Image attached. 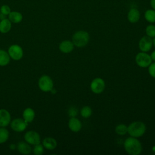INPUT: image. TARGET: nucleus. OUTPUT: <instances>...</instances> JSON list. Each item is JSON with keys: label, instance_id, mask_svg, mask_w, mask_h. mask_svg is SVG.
Returning a JSON list of instances; mask_svg holds the SVG:
<instances>
[{"label": "nucleus", "instance_id": "1", "mask_svg": "<svg viewBox=\"0 0 155 155\" xmlns=\"http://www.w3.org/2000/svg\"><path fill=\"white\" fill-rule=\"evenodd\" d=\"M124 148L127 153L130 155H138L142 150L141 143L136 137H130L124 142Z\"/></svg>", "mask_w": 155, "mask_h": 155}, {"label": "nucleus", "instance_id": "2", "mask_svg": "<svg viewBox=\"0 0 155 155\" xmlns=\"http://www.w3.org/2000/svg\"><path fill=\"white\" fill-rule=\"evenodd\" d=\"M146 131V126L141 121H135L130 124L128 127V133L134 137H139L143 135Z\"/></svg>", "mask_w": 155, "mask_h": 155}, {"label": "nucleus", "instance_id": "3", "mask_svg": "<svg viewBox=\"0 0 155 155\" xmlns=\"http://www.w3.org/2000/svg\"><path fill=\"white\" fill-rule=\"evenodd\" d=\"M90 40L89 34L84 30L76 31L72 37V42L74 45L78 47L85 46Z\"/></svg>", "mask_w": 155, "mask_h": 155}, {"label": "nucleus", "instance_id": "4", "mask_svg": "<svg viewBox=\"0 0 155 155\" xmlns=\"http://www.w3.org/2000/svg\"><path fill=\"white\" fill-rule=\"evenodd\" d=\"M135 60L137 65L142 68L148 67L152 62L151 56L146 53V52L143 51L137 54L135 58Z\"/></svg>", "mask_w": 155, "mask_h": 155}, {"label": "nucleus", "instance_id": "5", "mask_svg": "<svg viewBox=\"0 0 155 155\" xmlns=\"http://www.w3.org/2000/svg\"><path fill=\"white\" fill-rule=\"evenodd\" d=\"M40 89L43 91H51L53 88V82L52 79L48 76L44 75L40 78L38 82Z\"/></svg>", "mask_w": 155, "mask_h": 155}, {"label": "nucleus", "instance_id": "6", "mask_svg": "<svg viewBox=\"0 0 155 155\" xmlns=\"http://www.w3.org/2000/svg\"><path fill=\"white\" fill-rule=\"evenodd\" d=\"M105 84L104 81L100 78L94 79L90 84V88L91 91L95 94L101 93L105 89Z\"/></svg>", "mask_w": 155, "mask_h": 155}, {"label": "nucleus", "instance_id": "7", "mask_svg": "<svg viewBox=\"0 0 155 155\" xmlns=\"http://www.w3.org/2000/svg\"><path fill=\"white\" fill-rule=\"evenodd\" d=\"M8 53L11 58L14 60H19L23 56L22 48L18 45H13L10 46L8 50Z\"/></svg>", "mask_w": 155, "mask_h": 155}, {"label": "nucleus", "instance_id": "8", "mask_svg": "<svg viewBox=\"0 0 155 155\" xmlns=\"http://www.w3.org/2000/svg\"><path fill=\"white\" fill-rule=\"evenodd\" d=\"M153 46V40L152 39L148 36H143L139 41V47L140 50L143 52H147L151 50Z\"/></svg>", "mask_w": 155, "mask_h": 155}, {"label": "nucleus", "instance_id": "9", "mask_svg": "<svg viewBox=\"0 0 155 155\" xmlns=\"http://www.w3.org/2000/svg\"><path fill=\"white\" fill-rule=\"evenodd\" d=\"M25 140L31 145H36L40 143V136L39 134L33 130L27 131L24 136Z\"/></svg>", "mask_w": 155, "mask_h": 155}, {"label": "nucleus", "instance_id": "10", "mask_svg": "<svg viewBox=\"0 0 155 155\" xmlns=\"http://www.w3.org/2000/svg\"><path fill=\"white\" fill-rule=\"evenodd\" d=\"M28 123L22 119H15L11 123L12 128L16 132H21L24 131L27 126Z\"/></svg>", "mask_w": 155, "mask_h": 155}, {"label": "nucleus", "instance_id": "11", "mask_svg": "<svg viewBox=\"0 0 155 155\" xmlns=\"http://www.w3.org/2000/svg\"><path fill=\"white\" fill-rule=\"evenodd\" d=\"M11 120L9 112L5 109L0 110V126L5 127L7 126Z\"/></svg>", "mask_w": 155, "mask_h": 155}, {"label": "nucleus", "instance_id": "12", "mask_svg": "<svg viewBox=\"0 0 155 155\" xmlns=\"http://www.w3.org/2000/svg\"><path fill=\"white\" fill-rule=\"evenodd\" d=\"M68 127L73 132H78L81 130L82 124L80 120L75 117H72L68 121Z\"/></svg>", "mask_w": 155, "mask_h": 155}, {"label": "nucleus", "instance_id": "13", "mask_svg": "<svg viewBox=\"0 0 155 155\" xmlns=\"http://www.w3.org/2000/svg\"><path fill=\"white\" fill-rule=\"evenodd\" d=\"M59 50L61 51L64 53H68L73 51L74 48V44L73 42L68 40H65L61 42L59 44Z\"/></svg>", "mask_w": 155, "mask_h": 155}, {"label": "nucleus", "instance_id": "14", "mask_svg": "<svg viewBox=\"0 0 155 155\" xmlns=\"http://www.w3.org/2000/svg\"><path fill=\"white\" fill-rule=\"evenodd\" d=\"M128 20L131 23L137 22L140 18L139 11L134 8H132L130 10L127 15Z\"/></svg>", "mask_w": 155, "mask_h": 155}, {"label": "nucleus", "instance_id": "15", "mask_svg": "<svg viewBox=\"0 0 155 155\" xmlns=\"http://www.w3.org/2000/svg\"><path fill=\"white\" fill-rule=\"evenodd\" d=\"M35 113L34 110L31 108H27L23 111L22 116L25 122L27 123L31 122L35 118Z\"/></svg>", "mask_w": 155, "mask_h": 155}, {"label": "nucleus", "instance_id": "16", "mask_svg": "<svg viewBox=\"0 0 155 155\" xmlns=\"http://www.w3.org/2000/svg\"><path fill=\"white\" fill-rule=\"evenodd\" d=\"M12 27V22L8 19H3L0 22V32L5 33L8 32Z\"/></svg>", "mask_w": 155, "mask_h": 155}, {"label": "nucleus", "instance_id": "17", "mask_svg": "<svg viewBox=\"0 0 155 155\" xmlns=\"http://www.w3.org/2000/svg\"><path fill=\"white\" fill-rule=\"evenodd\" d=\"M17 149L19 153L23 154H28L31 151L30 146L24 142H19L17 145Z\"/></svg>", "mask_w": 155, "mask_h": 155}, {"label": "nucleus", "instance_id": "18", "mask_svg": "<svg viewBox=\"0 0 155 155\" xmlns=\"http://www.w3.org/2000/svg\"><path fill=\"white\" fill-rule=\"evenodd\" d=\"M42 143L45 148L50 150L54 149L57 146L56 140L52 137H46L44 139Z\"/></svg>", "mask_w": 155, "mask_h": 155}, {"label": "nucleus", "instance_id": "19", "mask_svg": "<svg viewBox=\"0 0 155 155\" xmlns=\"http://www.w3.org/2000/svg\"><path fill=\"white\" fill-rule=\"evenodd\" d=\"M8 19L11 22L19 23L22 19V15L18 12H11L8 15Z\"/></svg>", "mask_w": 155, "mask_h": 155}, {"label": "nucleus", "instance_id": "20", "mask_svg": "<svg viewBox=\"0 0 155 155\" xmlns=\"http://www.w3.org/2000/svg\"><path fill=\"white\" fill-rule=\"evenodd\" d=\"M10 62V56L5 51L0 50V65L5 66Z\"/></svg>", "mask_w": 155, "mask_h": 155}, {"label": "nucleus", "instance_id": "21", "mask_svg": "<svg viewBox=\"0 0 155 155\" xmlns=\"http://www.w3.org/2000/svg\"><path fill=\"white\" fill-rule=\"evenodd\" d=\"M145 19L151 23L155 22V10L150 9L145 12Z\"/></svg>", "mask_w": 155, "mask_h": 155}, {"label": "nucleus", "instance_id": "22", "mask_svg": "<svg viewBox=\"0 0 155 155\" xmlns=\"http://www.w3.org/2000/svg\"><path fill=\"white\" fill-rule=\"evenodd\" d=\"M9 133L5 128H0V143L6 142L8 138Z\"/></svg>", "mask_w": 155, "mask_h": 155}, {"label": "nucleus", "instance_id": "23", "mask_svg": "<svg viewBox=\"0 0 155 155\" xmlns=\"http://www.w3.org/2000/svg\"><path fill=\"white\" fill-rule=\"evenodd\" d=\"M115 131L119 135H124L128 133V127L124 124H119L116 126Z\"/></svg>", "mask_w": 155, "mask_h": 155}, {"label": "nucleus", "instance_id": "24", "mask_svg": "<svg viewBox=\"0 0 155 155\" xmlns=\"http://www.w3.org/2000/svg\"><path fill=\"white\" fill-rule=\"evenodd\" d=\"M92 113L91 108L88 106H84L81 110V114L84 118H88L91 116Z\"/></svg>", "mask_w": 155, "mask_h": 155}, {"label": "nucleus", "instance_id": "25", "mask_svg": "<svg viewBox=\"0 0 155 155\" xmlns=\"http://www.w3.org/2000/svg\"><path fill=\"white\" fill-rule=\"evenodd\" d=\"M146 34L150 38L155 37V25H149L146 28Z\"/></svg>", "mask_w": 155, "mask_h": 155}, {"label": "nucleus", "instance_id": "26", "mask_svg": "<svg viewBox=\"0 0 155 155\" xmlns=\"http://www.w3.org/2000/svg\"><path fill=\"white\" fill-rule=\"evenodd\" d=\"M44 152V147L43 145H42L40 143L35 145L34 148H33V153L35 155H41Z\"/></svg>", "mask_w": 155, "mask_h": 155}, {"label": "nucleus", "instance_id": "27", "mask_svg": "<svg viewBox=\"0 0 155 155\" xmlns=\"http://www.w3.org/2000/svg\"><path fill=\"white\" fill-rule=\"evenodd\" d=\"M0 12L2 14L6 16V15H8L9 13L11 12V9L8 5H3L1 6L0 8Z\"/></svg>", "mask_w": 155, "mask_h": 155}, {"label": "nucleus", "instance_id": "28", "mask_svg": "<svg viewBox=\"0 0 155 155\" xmlns=\"http://www.w3.org/2000/svg\"><path fill=\"white\" fill-rule=\"evenodd\" d=\"M78 109L74 107H71L69 108L68 110V115L70 116V117H76L78 114Z\"/></svg>", "mask_w": 155, "mask_h": 155}, {"label": "nucleus", "instance_id": "29", "mask_svg": "<svg viewBox=\"0 0 155 155\" xmlns=\"http://www.w3.org/2000/svg\"><path fill=\"white\" fill-rule=\"evenodd\" d=\"M148 72L151 77L155 78V62L151 63L148 66Z\"/></svg>", "mask_w": 155, "mask_h": 155}, {"label": "nucleus", "instance_id": "30", "mask_svg": "<svg viewBox=\"0 0 155 155\" xmlns=\"http://www.w3.org/2000/svg\"><path fill=\"white\" fill-rule=\"evenodd\" d=\"M150 4L151 7L153 8V10H155V0H151Z\"/></svg>", "mask_w": 155, "mask_h": 155}, {"label": "nucleus", "instance_id": "31", "mask_svg": "<svg viewBox=\"0 0 155 155\" xmlns=\"http://www.w3.org/2000/svg\"><path fill=\"white\" fill-rule=\"evenodd\" d=\"M150 56H151V59H152L153 61H155V50L152 52V53L151 54Z\"/></svg>", "mask_w": 155, "mask_h": 155}, {"label": "nucleus", "instance_id": "32", "mask_svg": "<svg viewBox=\"0 0 155 155\" xmlns=\"http://www.w3.org/2000/svg\"><path fill=\"white\" fill-rule=\"evenodd\" d=\"M153 44L155 46V37L154 38V39H153Z\"/></svg>", "mask_w": 155, "mask_h": 155}]
</instances>
